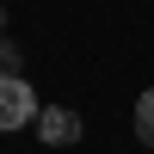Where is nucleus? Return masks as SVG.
Instances as JSON below:
<instances>
[{
	"mask_svg": "<svg viewBox=\"0 0 154 154\" xmlns=\"http://www.w3.org/2000/svg\"><path fill=\"white\" fill-rule=\"evenodd\" d=\"M37 93L25 74H0V130H25V123H37Z\"/></svg>",
	"mask_w": 154,
	"mask_h": 154,
	"instance_id": "nucleus-1",
	"label": "nucleus"
},
{
	"mask_svg": "<svg viewBox=\"0 0 154 154\" xmlns=\"http://www.w3.org/2000/svg\"><path fill=\"white\" fill-rule=\"evenodd\" d=\"M37 136H43L49 148H74L80 142V117H74L68 105H43L37 111Z\"/></svg>",
	"mask_w": 154,
	"mask_h": 154,
	"instance_id": "nucleus-2",
	"label": "nucleus"
},
{
	"mask_svg": "<svg viewBox=\"0 0 154 154\" xmlns=\"http://www.w3.org/2000/svg\"><path fill=\"white\" fill-rule=\"evenodd\" d=\"M136 136H142V142L154 148V86H148L142 99H136Z\"/></svg>",
	"mask_w": 154,
	"mask_h": 154,
	"instance_id": "nucleus-3",
	"label": "nucleus"
},
{
	"mask_svg": "<svg viewBox=\"0 0 154 154\" xmlns=\"http://www.w3.org/2000/svg\"><path fill=\"white\" fill-rule=\"evenodd\" d=\"M0 25H6V12H0Z\"/></svg>",
	"mask_w": 154,
	"mask_h": 154,
	"instance_id": "nucleus-4",
	"label": "nucleus"
}]
</instances>
